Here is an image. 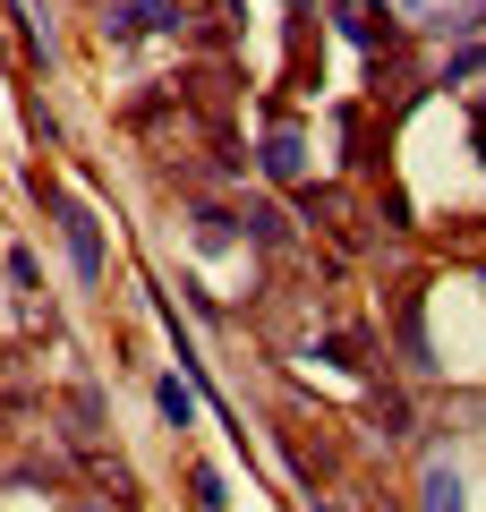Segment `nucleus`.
<instances>
[{"label":"nucleus","instance_id":"nucleus-1","mask_svg":"<svg viewBox=\"0 0 486 512\" xmlns=\"http://www.w3.org/2000/svg\"><path fill=\"white\" fill-rule=\"evenodd\" d=\"M43 205H52V222H60V239H69V256H77V274L86 282H103V239H94V214L69 197L60 180H43Z\"/></svg>","mask_w":486,"mask_h":512},{"label":"nucleus","instance_id":"nucleus-2","mask_svg":"<svg viewBox=\"0 0 486 512\" xmlns=\"http://www.w3.org/2000/svg\"><path fill=\"white\" fill-rule=\"evenodd\" d=\"M188 26V0H103V35H180Z\"/></svg>","mask_w":486,"mask_h":512},{"label":"nucleus","instance_id":"nucleus-3","mask_svg":"<svg viewBox=\"0 0 486 512\" xmlns=\"http://www.w3.org/2000/svg\"><path fill=\"white\" fill-rule=\"evenodd\" d=\"M265 171H273V180H299V171H307L299 128H273V137H265Z\"/></svg>","mask_w":486,"mask_h":512},{"label":"nucleus","instance_id":"nucleus-4","mask_svg":"<svg viewBox=\"0 0 486 512\" xmlns=\"http://www.w3.org/2000/svg\"><path fill=\"white\" fill-rule=\"evenodd\" d=\"M333 9H342V26L367 43V52H384V9H376V0H333Z\"/></svg>","mask_w":486,"mask_h":512},{"label":"nucleus","instance_id":"nucleus-5","mask_svg":"<svg viewBox=\"0 0 486 512\" xmlns=\"http://www.w3.org/2000/svg\"><path fill=\"white\" fill-rule=\"evenodd\" d=\"M367 410H376L384 436H410V393H401V384H376V402H367Z\"/></svg>","mask_w":486,"mask_h":512},{"label":"nucleus","instance_id":"nucleus-6","mask_svg":"<svg viewBox=\"0 0 486 512\" xmlns=\"http://www.w3.org/2000/svg\"><path fill=\"white\" fill-rule=\"evenodd\" d=\"M427 512H461V478H452L444 461L427 470Z\"/></svg>","mask_w":486,"mask_h":512},{"label":"nucleus","instance_id":"nucleus-7","mask_svg":"<svg viewBox=\"0 0 486 512\" xmlns=\"http://www.w3.org/2000/svg\"><path fill=\"white\" fill-rule=\"evenodd\" d=\"M188 495H197V512H222V504H231V495H222V470H205V461L188 470Z\"/></svg>","mask_w":486,"mask_h":512},{"label":"nucleus","instance_id":"nucleus-8","mask_svg":"<svg viewBox=\"0 0 486 512\" xmlns=\"http://www.w3.org/2000/svg\"><path fill=\"white\" fill-rule=\"evenodd\" d=\"M248 231L265 239V248H282V239H290V222H282V205H248Z\"/></svg>","mask_w":486,"mask_h":512},{"label":"nucleus","instance_id":"nucleus-9","mask_svg":"<svg viewBox=\"0 0 486 512\" xmlns=\"http://www.w3.org/2000/svg\"><path fill=\"white\" fill-rule=\"evenodd\" d=\"M162 410H171V419L188 427V410H197V402H188V384H180V376H162Z\"/></svg>","mask_w":486,"mask_h":512}]
</instances>
